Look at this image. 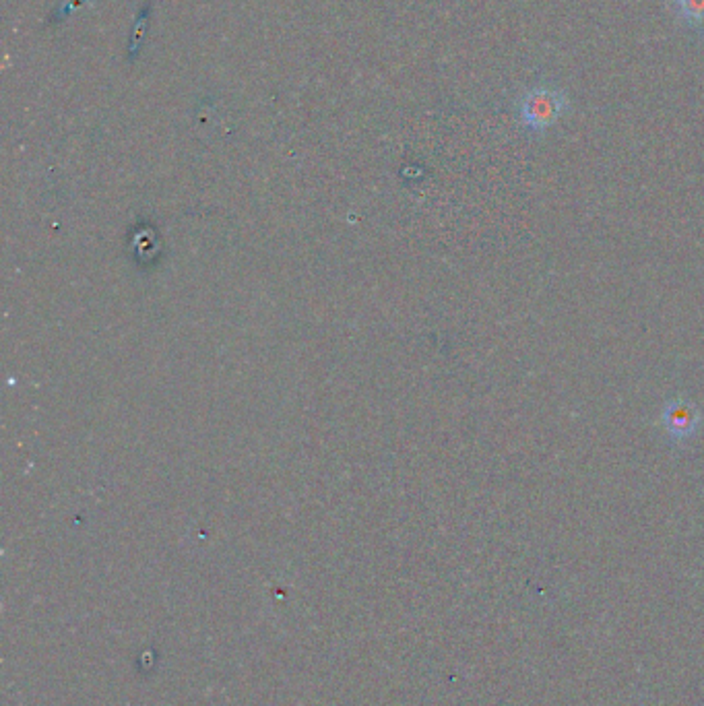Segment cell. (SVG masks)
Here are the masks:
<instances>
[{"instance_id":"1","label":"cell","mask_w":704,"mask_h":706,"mask_svg":"<svg viewBox=\"0 0 704 706\" xmlns=\"http://www.w3.org/2000/svg\"><path fill=\"white\" fill-rule=\"evenodd\" d=\"M568 106L570 102L564 91L541 85L523 95L519 102V118L527 131L546 133L550 126H554L564 116Z\"/></svg>"},{"instance_id":"2","label":"cell","mask_w":704,"mask_h":706,"mask_svg":"<svg viewBox=\"0 0 704 706\" xmlns=\"http://www.w3.org/2000/svg\"><path fill=\"white\" fill-rule=\"evenodd\" d=\"M661 422L671 442H686L698 434L702 426V413L686 399H671L663 407Z\"/></svg>"},{"instance_id":"3","label":"cell","mask_w":704,"mask_h":706,"mask_svg":"<svg viewBox=\"0 0 704 706\" xmlns=\"http://www.w3.org/2000/svg\"><path fill=\"white\" fill-rule=\"evenodd\" d=\"M676 19L694 31H704V0H671Z\"/></svg>"}]
</instances>
